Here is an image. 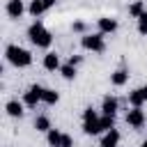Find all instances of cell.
Segmentation results:
<instances>
[{
  "instance_id": "obj_1",
  "label": "cell",
  "mask_w": 147,
  "mask_h": 147,
  "mask_svg": "<svg viewBox=\"0 0 147 147\" xmlns=\"http://www.w3.org/2000/svg\"><path fill=\"white\" fill-rule=\"evenodd\" d=\"M5 57H7V62H9L11 67H16V69H23V67H30V64H32V53H30L28 48L16 46V44H9V46L5 48Z\"/></svg>"
},
{
  "instance_id": "obj_2",
  "label": "cell",
  "mask_w": 147,
  "mask_h": 147,
  "mask_svg": "<svg viewBox=\"0 0 147 147\" xmlns=\"http://www.w3.org/2000/svg\"><path fill=\"white\" fill-rule=\"evenodd\" d=\"M28 39H30L37 48H48V46L53 44V34L44 28V23H41L39 18L28 28Z\"/></svg>"
},
{
  "instance_id": "obj_3",
  "label": "cell",
  "mask_w": 147,
  "mask_h": 147,
  "mask_svg": "<svg viewBox=\"0 0 147 147\" xmlns=\"http://www.w3.org/2000/svg\"><path fill=\"white\" fill-rule=\"evenodd\" d=\"M80 46L85 51H92V53H103L106 51V39H103L101 32H94V34L87 32V34L80 37Z\"/></svg>"
},
{
  "instance_id": "obj_4",
  "label": "cell",
  "mask_w": 147,
  "mask_h": 147,
  "mask_svg": "<svg viewBox=\"0 0 147 147\" xmlns=\"http://www.w3.org/2000/svg\"><path fill=\"white\" fill-rule=\"evenodd\" d=\"M41 96H44V87L41 85H30L28 92L23 94V103L28 108H37V103H41Z\"/></svg>"
},
{
  "instance_id": "obj_5",
  "label": "cell",
  "mask_w": 147,
  "mask_h": 147,
  "mask_svg": "<svg viewBox=\"0 0 147 147\" xmlns=\"http://www.w3.org/2000/svg\"><path fill=\"white\" fill-rule=\"evenodd\" d=\"M145 122H147V117H145L142 108H133V106H131V110L126 113V124H129L131 129H142Z\"/></svg>"
},
{
  "instance_id": "obj_6",
  "label": "cell",
  "mask_w": 147,
  "mask_h": 147,
  "mask_svg": "<svg viewBox=\"0 0 147 147\" xmlns=\"http://www.w3.org/2000/svg\"><path fill=\"white\" fill-rule=\"evenodd\" d=\"M117 110H119V101H117V96L106 94L103 101H101V115H117Z\"/></svg>"
},
{
  "instance_id": "obj_7",
  "label": "cell",
  "mask_w": 147,
  "mask_h": 147,
  "mask_svg": "<svg viewBox=\"0 0 147 147\" xmlns=\"http://www.w3.org/2000/svg\"><path fill=\"white\" fill-rule=\"evenodd\" d=\"M5 11H7L9 18H21L23 11H25V5H23V0H7Z\"/></svg>"
},
{
  "instance_id": "obj_8",
  "label": "cell",
  "mask_w": 147,
  "mask_h": 147,
  "mask_svg": "<svg viewBox=\"0 0 147 147\" xmlns=\"http://www.w3.org/2000/svg\"><path fill=\"white\" fill-rule=\"evenodd\" d=\"M44 69L46 71H60V67H62V62H60V55L57 53H53V51H48L46 55H44Z\"/></svg>"
},
{
  "instance_id": "obj_9",
  "label": "cell",
  "mask_w": 147,
  "mask_h": 147,
  "mask_svg": "<svg viewBox=\"0 0 147 147\" xmlns=\"http://www.w3.org/2000/svg\"><path fill=\"white\" fill-rule=\"evenodd\" d=\"M96 25H99V32H101V34H113V32L117 30V21H115V18H110V16L99 18V21H96Z\"/></svg>"
},
{
  "instance_id": "obj_10",
  "label": "cell",
  "mask_w": 147,
  "mask_h": 147,
  "mask_svg": "<svg viewBox=\"0 0 147 147\" xmlns=\"http://www.w3.org/2000/svg\"><path fill=\"white\" fill-rule=\"evenodd\" d=\"M117 145H119V131L117 129L106 131L103 138H101V147H117Z\"/></svg>"
},
{
  "instance_id": "obj_11",
  "label": "cell",
  "mask_w": 147,
  "mask_h": 147,
  "mask_svg": "<svg viewBox=\"0 0 147 147\" xmlns=\"http://www.w3.org/2000/svg\"><path fill=\"white\" fill-rule=\"evenodd\" d=\"M126 80H129V71H126L124 67L110 74V83H113L115 87H122V85H126Z\"/></svg>"
},
{
  "instance_id": "obj_12",
  "label": "cell",
  "mask_w": 147,
  "mask_h": 147,
  "mask_svg": "<svg viewBox=\"0 0 147 147\" xmlns=\"http://www.w3.org/2000/svg\"><path fill=\"white\" fill-rule=\"evenodd\" d=\"M5 110H7V115H9V117H23V103H21V101H16V99L7 101Z\"/></svg>"
},
{
  "instance_id": "obj_13",
  "label": "cell",
  "mask_w": 147,
  "mask_h": 147,
  "mask_svg": "<svg viewBox=\"0 0 147 147\" xmlns=\"http://www.w3.org/2000/svg\"><path fill=\"white\" fill-rule=\"evenodd\" d=\"M60 101V94L55 92V90H51V87H44V96H41V103H46V106H55Z\"/></svg>"
},
{
  "instance_id": "obj_14",
  "label": "cell",
  "mask_w": 147,
  "mask_h": 147,
  "mask_svg": "<svg viewBox=\"0 0 147 147\" xmlns=\"http://www.w3.org/2000/svg\"><path fill=\"white\" fill-rule=\"evenodd\" d=\"M34 129L41 131V133H48L53 126H51V119H48L46 115H37V117H34Z\"/></svg>"
},
{
  "instance_id": "obj_15",
  "label": "cell",
  "mask_w": 147,
  "mask_h": 147,
  "mask_svg": "<svg viewBox=\"0 0 147 147\" xmlns=\"http://www.w3.org/2000/svg\"><path fill=\"white\" fill-rule=\"evenodd\" d=\"M28 11H30V16L39 18V16L46 11V7H44V0H30V5H28Z\"/></svg>"
},
{
  "instance_id": "obj_16",
  "label": "cell",
  "mask_w": 147,
  "mask_h": 147,
  "mask_svg": "<svg viewBox=\"0 0 147 147\" xmlns=\"http://www.w3.org/2000/svg\"><path fill=\"white\" fill-rule=\"evenodd\" d=\"M46 140H48L51 147H60V145H62V131H60V129H51V131L46 133Z\"/></svg>"
},
{
  "instance_id": "obj_17",
  "label": "cell",
  "mask_w": 147,
  "mask_h": 147,
  "mask_svg": "<svg viewBox=\"0 0 147 147\" xmlns=\"http://www.w3.org/2000/svg\"><path fill=\"white\" fill-rule=\"evenodd\" d=\"M129 103H131L133 108H142V103H145V96H142L140 87H138V90H133V92H129Z\"/></svg>"
},
{
  "instance_id": "obj_18",
  "label": "cell",
  "mask_w": 147,
  "mask_h": 147,
  "mask_svg": "<svg viewBox=\"0 0 147 147\" xmlns=\"http://www.w3.org/2000/svg\"><path fill=\"white\" fill-rule=\"evenodd\" d=\"M60 74H62L64 80H74V78H76V67H74L71 62H64V64L60 67Z\"/></svg>"
},
{
  "instance_id": "obj_19",
  "label": "cell",
  "mask_w": 147,
  "mask_h": 147,
  "mask_svg": "<svg viewBox=\"0 0 147 147\" xmlns=\"http://www.w3.org/2000/svg\"><path fill=\"white\" fill-rule=\"evenodd\" d=\"M99 124H101V133L115 129V115H101L99 117Z\"/></svg>"
},
{
  "instance_id": "obj_20",
  "label": "cell",
  "mask_w": 147,
  "mask_h": 147,
  "mask_svg": "<svg viewBox=\"0 0 147 147\" xmlns=\"http://www.w3.org/2000/svg\"><path fill=\"white\" fill-rule=\"evenodd\" d=\"M83 131H85L87 136H99V133H101L99 119H94V122H83Z\"/></svg>"
},
{
  "instance_id": "obj_21",
  "label": "cell",
  "mask_w": 147,
  "mask_h": 147,
  "mask_svg": "<svg viewBox=\"0 0 147 147\" xmlns=\"http://www.w3.org/2000/svg\"><path fill=\"white\" fill-rule=\"evenodd\" d=\"M145 11V5L140 2V0H136L133 5H129V16H133V18H138L140 14Z\"/></svg>"
},
{
  "instance_id": "obj_22",
  "label": "cell",
  "mask_w": 147,
  "mask_h": 147,
  "mask_svg": "<svg viewBox=\"0 0 147 147\" xmlns=\"http://www.w3.org/2000/svg\"><path fill=\"white\" fill-rule=\"evenodd\" d=\"M99 117H101V115H99L92 106H87V108L83 110V122H94V119H99Z\"/></svg>"
},
{
  "instance_id": "obj_23",
  "label": "cell",
  "mask_w": 147,
  "mask_h": 147,
  "mask_svg": "<svg viewBox=\"0 0 147 147\" xmlns=\"http://www.w3.org/2000/svg\"><path fill=\"white\" fill-rule=\"evenodd\" d=\"M138 32L140 34H147V9L138 16Z\"/></svg>"
},
{
  "instance_id": "obj_24",
  "label": "cell",
  "mask_w": 147,
  "mask_h": 147,
  "mask_svg": "<svg viewBox=\"0 0 147 147\" xmlns=\"http://www.w3.org/2000/svg\"><path fill=\"white\" fill-rule=\"evenodd\" d=\"M71 30L78 32V34H87V25H85L83 21H74V23H71Z\"/></svg>"
},
{
  "instance_id": "obj_25",
  "label": "cell",
  "mask_w": 147,
  "mask_h": 147,
  "mask_svg": "<svg viewBox=\"0 0 147 147\" xmlns=\"http://www.w3.org/2000/svg\"><path fill=\"white\" fill-rule=\"evenodd\" d=\"M60 147H74V138L67 136V133H62V145Z\"/></svg>"
},
{
  "instance_id": "obj_26",
  "label": "cell",
  "mask_w": 147,
  "mask_h": 147,
  "mask_svg": "<svg viewBox=\"0 0 147 147\" xmlns=\"http://www.w3.org/2000/svg\"><path fill=\"white\" fill-rule=\"evenodd\" d=\"M67 62H71V64L76 67V64H80V62H83V57H80V55H69V60H67Z\"/></svg>"
},
{
  "instance_id": "obj_27",
  "label": "cell",
  "mask_w": 147,
  "mask_h": 147,
  "mask_svg": "<svg viewBox=\"0 0 147 147\" xmlns=\"http://www.w3.org/2000/svg\"><path fill=\"white\" fill-rule=\"evenodd\" d=\"M55 2H57V0H44V7H46V11H48L51 7H55Z\"/></svg>"
},
{
  "instance_id": "obj_28",
  "label": "cell",
  "mask_w": 147,
  "mask_h": 147,
  "mask_svg": "<svg viewBox=\"0 0 147 147\" xmlns=\"http://www.w3.org/2000/svg\"><path fill=\"white\" fill-rule=\"evenodd\" d=\"M140 92H142V96H145V101H147V85H142V87H140Z\"/></svg>"
},
{
  "instance_id": "obj_29",
  "label": "cell",
  "mask_w": 147,
  "mask_h": 147,
  "mask_svg": "<svg viewBox=\"0 0 147 147\" xmlns=\"http://www.w3.org/2000/svg\"><path fill=\"white\" fill-rule=\"evenodd\" d=\"M140 147H147V138H145V140H142V145H140Z\"/></svg>"
}]
</instances>
